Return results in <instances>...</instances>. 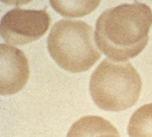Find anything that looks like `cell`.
Returning a JSON list of instances; mask_svg holds the SVG:
<instances>
[{
	"instance_id": "obj_8",
	"label": "cell",
	"mask_w": 152,
	"mask_h": 137,
	"mask_svg": "<svg viewBox=\"0 0 152 137\" xmlns=\"http://www.w3.org/2000/svg\"><path fill=\"white\" fill-rule=\"evenodd\" d=\"M128 133L129 137H152V103L143 105L132 114Z\"/></svg>"
},
{
	"instance_id": "obj_7",
	"label": "cell",
	"mask_w": 152,
	"mask_h": 137,
	"mask_svg": "<svg viewBox=\"0 0 152 137\" xmlns=\"http://www.w3.org/2000/svg\"><path fill=\"white\" fill-rule=\"evenodd\" d=\"M101 0H49L55 11L66 17H81L94 11Z\"/></svg>"
},
{
	"instance_id": "obj_9",
	"label": "cell",
	"mask_w": 152,
	"mask_h": 137,
	"mask_svg": "<svg viewBox=\"0 0 152 137\" xmlns=\"http://www.w3.org/2000/svg\"><path fill=\"white\" fill-rule=\"evenodd\" d=\"M33 0H1V2L3 3L10 5H14V6H21L29 2H31Z\"/></svg>"
},
{
	"instance_id": "obj_2",
	"label": "cell",
	"mask_w": 152,
	"mask_h": 137,
	"mask_svg": "<svg viewBox=\"0 0 152 137\" xmlns=\"http://www.w3.org/2000/svg\"><path fill=\"white\" fill-rule=\"evenodd\" d=\"M47 44L56 63L72 73L88 71L102 56L92 27L81 20L64 19L56 23Z\"/></svg>"
},
{
	"instance_id": "obj_1",
	"label": "cell",
	"mask_w": 152,
	"mask_h": 137,
	"mask_svg": "<svg viewBox=\"0 0 152 137\" xmlns=\"http://www.w3.org/2000/svg\"><path fill=\"white\" fill-rule=\"evenodd\" d=\"M152 24V12L144 4H125L103 12L97 20L94 38L109 58L125 61L145 47Z\"/></svg>"
},
{
	"instance_id": "obj_3",
	"label": "cell",
	"mask_w": 152,
	"mask_h": 137,
	"mask_svg": "<svg viewBox=\"0 0 152 137\" xmlns=\"http://www.w3.org/2000/svg\"><path fill=\"white\" fill-rule=\"evenodd\" d=\"M141 86L139 74L129 62L106 58L93 71L89 90L98 107L107 111H119L135 104Z\"/></svg>"
},
{
	"instance_id": "obj_4",
	"label": "cell",
	"mask_w": 152,
	"mask_h": 137,
	"mask_svg": "<svg viewBox=\"0 0 152 137\" xmlns=\"http://www.w3.org/2000/svg\"><path fill=\"white\" fill-rule=\"evenodd\" d=\"M50 24V15L45 9L15 8L2 18L0 34L9 44L23 45L39 39L46 33Z\"/></svg>"
},
{
	"instance_id": "obj_5",
	"label": "cell",
	"mask_w": 152,
	"mask_h": 137,
	"mask_svg": "<svg viewBox=\"0 0 152 137\" xmlns=\"http://www.w3.org/2000/svg\"><path fill=\"white\" fill-rule=\"evenodd\" d=\"M0 94L12 95L27 84L30 76V68L24 52L14 46L0 44Z\"/></svg>"
},
{
	"instance_id": "obj_6",
	"label": "cell",
	"mask_w": 152,
	"mask_h": 137,
	"mask_svg": "<svg viewBox=\"0 0 152 137\" xmlns=\"http://www.w3.org/2000/svg\"><path fill=\"white\" fill-rule=\"evenodd\" d=\"M66 137H120L117 129L98 116H86L70 128Z\"/></svg>"
}]
</instances>
